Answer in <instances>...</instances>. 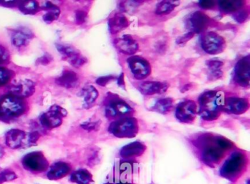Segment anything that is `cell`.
Returning a JSON list of instances; mask_svg holds the SVG:
<instances>
[{
    "mask_svg": "<svg viewBox=\"0 0 250 184\" xmlns=\"http://www.w3.org/2000/svg\"><path fill=\"white\" fill-rule=\"evenodd\" d=\"M225 94L223 92H206L199 98V114L206 121L217 119L225 106Z\"/></svg>",
    "mask_w": 250,
    "mask_h": 184,
    "instance_id": "cell-1",
    "label": "cell"
},
{
    "mask_svg": "<svg viewBox=\"0 0 250 184\" xmlns=\"http://www.w3.org/2000/svg\"><path fill=\"white\" fill-rule=\"evenodd\" d=\"M24 99L8 93L0 97V121L10 123L24 115L26 112Z\"/></svg>",
    "mask_w": 250,
    "mask_h": 184,
    "instance_id": "cell-2",
    "label": "cell"
},
{
    "mask_svg": "<svg viewBox=\"0 0 250 184\" xmlns=\"http://www.w3.org/2000/svg\"><path fill=\"white\" fill-rule=\"evenodd\" d=\"M245 154L235 152L232 153L220 169V175L230 181H235L241 176L247 166Z\"/></svg>",
    "mask_w": 250,
    "mask_h": 184,
    "instance_id": "cell-3",
    "label": "cell"
},
{
    "mask_svg": "<svg viewBox=\"0 0 250 184\" xmlns=\"http://www.w3.org/2000/svg\"><path fill=\"white\" fill-rule=\"evenodd\" d=\"M138 123L135 118H120L114 121L109 127V131L119 138H132L139 131Z\"/></svg>",
    "mask_w": 250,
    "mask_h": 184,
    "instance_id": "cell-4",
    "label": "cell"
},
{
    "mask_svg": "<svg viewBox=\"0 0 250 184\" xmlns=\"http://www.w3.org/2000/svg\"><path fill=\"white\" fill-rule=\"evenodd\" d=\"M21 164L24 169L36 174L46 172L49 166V162L41 151L27 153L22 158Z\"/></svg>",
    "mask_w": 250,
    "mask_h": 184,
    "instance_id": "cell-5",
    "label": "cell"
},
{
    "mask_svg": "<svg viewBox=\"0 0 250 184\" xmlns=\"http://www.w3.org/2000/svg\"><path fill=\"white\" fill-rule=\"evenodd\" d=\"M68 115L66 109L59 105L55 104L49 108L48 112L42 114L39 121L42 126L47 129L58 128L61 126L62 119Z\"/></svg>",
    "mask_w": 250,
    "mask_h": 184,
    "instance_id": "cell-6",
    "label": "cell"
},
{
    "mask_svg": "<svg viewBox=\"0 0 250 184\" xmlns=\"http://www.w3.org/2000/svg\"><path fill=\"white\" fill-rule=\"evenodd\" d=\"M55 46L58 52L62 55V59L68 61L74 68H80L87 63V58L72 45L59 43H56Z\"/></svg>",
    "mask_w": 250,
    "mask_h": 184,
    "instance_id": "cell-7",
    "label": "cell"
},
{
    "mask_svg": "<svg viewBox=\"0 0 250 184\" xmlns=\"http://www.w3.org/2000/svg\"><path fill=\"white\" fill-rule=\"evenodd\" d=\"M201 47L206 53L217 55L223 52L226 42L222 36L214 32H208L201 37Z\"/></svg>",
    "mask_w": 250,
    "mask_h": 184,
    "instance_id": "cell-8",
    "label": "cell"
},
{
    "mask_svg": "<svg viewBox=\"0 0 250 184\" xmlns=\"http://www.w3.org/2000/svg\"><path fill=\"white\" fill-rule=\"evenodd\" d=\"M133 109L124 100L118 98H111L106 103L105 112L108 118H126L132 113Z\"/></svg>",
    "mask_w": 250,
    "mask_h": 184,
    "instance_id": "cell-9",
    "label": "cell"
},
{
    "mask_svg": "<svg viewBox=\"0 0 250 184\" xmlns=\"http://www.w3.org/2000/svg\"><path fill=\"white\" fill-rule=\"evenodd\" d=\"M211 142H207L202 151V159L203 162L208 166L217 164L225 154V150L219 146L217 137Z\"/></svg>",
    "mask_w": 250,
    "mask_h": 184,
    "instance_id": "cell-10",
    "label": "cell"
},
{
    "mask_svg": "<svg viewBox=\"0 0 250 184\" xmlns=\"http://www.w3.org/2000/svg\"><path fill=\"white\" fill-rule=\"evenodd\" d=\"M128 67L134 78L143 80L148 77L151 72L150 63L144 58L139 56H133L128 58Z\"/></svg>",
    "mask_w": 250,
    "mask_h": 184,
    "instance_id": "cell-11",
    "label": "cell"
},
{
    "mask_svg": "<svg viewBox=\"0 0 250 184\" xmlns=\"http://www.w3.org/2000/svg\"><path fill=\"white\" fill-rule=\"evenodd\" d=\"M197 106L195 102L191 100L184 101L177 106L175 116L177 119L184 123H190L195 119Z\"/></svg>",
    "mask_w": 250,
    "mask_h": 184,
    "instance_id": "cell-12",
    "label": "cell"
},
{
    "mask_svg": "<svg viewBox=\"0 0 250 184\" xmlns=\"http://www.w3.org/2000/svg\"><path fill=\"white\" fill-rule=\"evenodd\" d=\"M11 43L17 49L28 46L30 41L34 39L35 34L30 29L25 27H20L10 31Z\"/></svg>",
    "mask_w": 250,
    "mask_h": 184,
    "instance_id": "cell-13",
    "label": "cell"
},
{
    "mask_svg": "<svg viewBox=\"0 0 250 184\" xmlns=\"http://www.w3.org/2000/svg\"><path fill=\"white\" fill-rule=\"evenodd\" d=\"M36 92V84L28 79L19 80L10 87V93L20 99H27L33 96Z\"/></svg>",
    "mask_w": 250,
    "mask_h": 184,
    "instance_id": "cell-14",
    "label": "cell"
},
{
    "mask_svg": "<svg viewBox=\"0 0 250 184\" xmlns=\"http://www.w3.org/2000/svg\"><path fill=\"white\" fill-rule=\"evenodd\" d=\"M235 80L242 87H247L250 84V61L247 56L240 60L235 68Z\"/></svg>",
    "mask_w": 250,
    "mask_h": 184,
    "instance_id": "cell-15",
    "label": "cell"
},
{
    "mask_svg": "<svg viewBox=\"0 0 250 184\" xmlns=\"http://www.w3.org/2000/svg\"><path fill=\"white\" fill-rule=\"evenodd\" d=\"M210 20L207 15L197 11L190 16L188 20V25L191 33H200L206 30L210 25Z\"/></svg>",
    "mask_w": 250,
    "mask_h": 184,
    "instance_id": "cell-16",
    "label": "cell"
},
{
    "mask_svg": "<svg viewBox=\"0 0 250 184\" xmlns=\"http://www.w3.org/2000/svg\"><path fill=\"white\" fill-rule=\"evenodd\" d=\"M115 46L119 52L125 55H134L139 49L138 43L129 35H124L115 39Z\"/></svg>",
    "mask_w": 250,
    "mask_h": 184,
    "instance_id": "cell-17",
    "label": "cell"
},
{
    "mask_svg": "<svg viewBox=\"0 0 250 184\" xmlns=\"http://www.w3.org/2000/svg\"><path fill=\"white\" fill-rule=\"evenodd\" d=\"M249 109V102L241 98L230 97L225 101L223 110L228 113L240 115Z\"/></svg>",
    "mask_w": 250,
    "mask_h": 184,
    "instance_id": "cell-18",
    "label": "cell"
},
{
    "mask_svg": "<svg viewBox=\"0 0 250 184\" xmlns=\"http://www.w3.org/2000/svg\"><path fill=\"white\" fill-rule=\"evenodd\" d=\"M26 137L27 134L25 131L14 128L8 131L5 134V144L9 148L16 150L24 146Z\"/></svg>",
    "mask_w": 250,
    "mask_h": 184,
    "instance_id": "cell-19",
    "label": "cell"
},
{
    "mask_svg": "<svg viewBox=\"0 0 250 184\" xmlns=\"http://www.w3.org/2000/svg\"><path fill=\"white\" fill-rule=\"evenodd\" d=\"M71 166L66 162H58L53 164L47 172V178L51 181H58L67 176L71 172Z\"/></svg>",
    "mask_w": 250,
    "mask_h": 184,
    "instance_id": "cell-20",
    "label": "cell"
},
{
    "mask_svg": "<svg viewBox=\"0 0 250 184\" xmlns=\"http://www.w3.org/2000/svg\"><path fill=\"white\" fill-rule=\"evenodd\" d=\"M167 83L161 82H145L139 86V90L143 95L153 96L156 94H162L167 90Z\"/></svg>",
    "mask_w": 250,
    "mask_h": 184,
    "instance_id": "cell-21",
    "label": "cell"
},
{
    "mask_svg": "<svg viewBox=\"0 0 250 184\" xmlns=\"http://www.w3.org/2000/svg\"><path fill=\"white\" fill-rule=\"evenodd\" d=\"M55 82L64 88L73 89L78 85L79 77L74 71L65 70L60 77L55 79Z\"/></svg>",
    "mask_w": 250,
    "mask_h": 184,
    "instance_id": "cell-22",
    "label": "cell"
},
{
    "mask_svg": "<svg viewBox=\"0 0 250 184\" xmlns=\"http://www.w3.org/2000/svg\"><path fill=\"white\" fill-rule=\"evenodd\" d=\"M146 145L143 143L140 142H134L124 146L120 151V154L124 159H132L143 155L146 151Z\"/></svg>",
    "mask_w": 250,
    "mask_h": 184,
    "instance_id": "cell-23",
    "label": "cell"
},
{
    "mask_svg": "<svg viewBox=\"0 0 250 184\" xmlns=\"http://www.w3.org/2000/svg\"><path fill=\"white\" fill-rule=\"evenodd\" d=\"M99 91L96 87L87 85L83 87L79 93L78 96L83 99V106L86 109L91 107L99 97Z\"/></svg>",
    "mask_w": 250,
    "mask_h": 184,
    "instance_id": "cell-24",
    "label": "cell"
},
{
    "mask_svg": "<svg viewBox=\"0 0 250 184\" xmlns=\"http://www.w3.org/2000/svg\"><path fill=\"white\" fill-rule=\"evenodd\" d=\"M128 20L125 16L121 14H115L112 18L109 19L108 21L109 30L112 34H117L119 32L122 31L124 29L128 27Z\"/></svg>",
    "mask_w": 250,
    "mask_h": 184,
    "instance_id": "cell-25",
    "label": "cell"
},
{
    "mask_svg": "<svg viewBox=\"0 0 250 184\" xmlns=\"http://www.w3.org/2000/svg\"><path fill=\"white\" fill-rule=\"evenodd\" d=\"M41 10L46 11L43 16V20L46 24H52L56 21L61 15V9L59 7L51 2H46L43 6L41 7Z\"/></svg>",
    "mask_w": 250,
    "mask_h": 184,
    "instance_id": "cell-26",
    "label": "cell"
},
{
    "mask_svg": "<svg viewBox=\"0 0 250 184\" xmlns=\"http://www.w3.org/2000/svg\"><path fill=\"white\" fill-rule=\"evenodd\" d=\"M70 180L76 184H95L93 175L85 169H78L73 172Z\"/></svg>",
    "mask_w": 250,
    "mask_h": 184,
    "instance_id": "cell-27",
    "label": "cell"
},
{
    "mask_svg": "<svg viewBox=\"0 0 250 184\" xmlns=\"http://www.w3.org/2000/svg\"><path fill=\"white\" fill-rule=\"evenodd\" d=\"M208 71V77L210 80H216L222 76V68L223 62L218 60H211L206 62Z\"/></svg>",
    "mask_w": 250,
    "mask_h": 184,
    "instance_id": "cell-28",
    "label": "cell"
},
{
    "mask_svg": "<svg viewBox=\"0 0 250 184\" xmlns=\"http://www.w3.org/2000/svg\"><path fill=\"white\" fill-rule=\"evenodd\" d=\"M17 7L26 15H35L41 11L40 5L36 1H19Z\"/></svg>",
    "mask_w": 250,
    "mask_h": 184,
    "instance_id": "cell-29",
    "label": "cell"
},
{
    "mask_svg": "<svg viewBox=\"0 0 250 184\" xmlns=\"http://www.w3.org/2000/svg\"><path fill=\"white\" fill-rule=\"evenodd\" d=\"M173 108V100L169 98L159 99L155 103L152 109L162 114H167L170 112Z\"/></svg>",
    "mask_w": 250,
    "mask_h": 184,
    "instance_id": "cell-30",
    "label": "cell"
},
{
    "mask_svg": "<svg viewBox=\"0 0 250 184\" xmlns=\"http://www.w3.org/2000/svg\"><path fill=\"white\" fill-rule=\"evenodd\" d=\"M178 4L179 3L178 2H173V1H162L156 5V14L159 15L170 14Z\"/></svg>",
    "mask_w": 250,
    "mask_h": 184,
    "instance_id": "cell-31",
    "label": "cell"
},
{
    "mask_svg": "<svg viewBox=\"0 0 250 184\" xmlns=\"http://www.w3.org/2000/svg\"><path fill=\"white\" fill-rule=\"evenodd\" d=\"M219 5L221 11L229 14L238 11L244 5V2L242 1H222L219 2Z\"/></svg>",
    "mask_w": 250,
    "mask_h": 184,
    "instance_id": "cell-32",
    "label": "cell"
},
{
    "mask_svg": "<svg viewBox=\"0 0 250 184\" xmlns=\"http://www.w3.org/2000/svg\"><path fill=\"white\" fill-rule=\"evenodd\" d=\"M14 72L5 67L0 66V87L8 84L14 77Z\"/></svg>",
    "mask_w": 250,
    "mask_h": 184,
    "instance_id": "cell-33",
    "label": "cell"
},
{
    "mask_svg": "<svg viewBox=\"0 0 250 184\" xmlns=\"http://www.w3.org/2000/svg\"><path fill=\"white\" fill-rule=\"evenodd\" d=\"M17 178H18V176L13 170L5 169V170L0 172V184L14 181Z\"/></svg>",
    "mask_w": 250,
    "mask_h": 184,
    "instance_id": "cell-34",
    "label": "cell"
},
{
    "mask_svg": "<svg viewBox=\"0 0 250 184\" xmlns=\"http://www.w3.org/2000/svg\"><path fill=\"white\" fill-rule=\"evenodd\" d=\"M11 61V53L5 46L0 44V65H5Z\"/></svg>",
    "mask_w": 250,
    "mask_h": 184,
    "instance_id": "cell-35",
    "label": "cell"
},
{
    "mask_svg": "<svg viewBox=\"0 0 250 184\" xmlns=\"http://www.w3.org/2000/svg\"><path fill=\"white\" fill-rule=\"evenodd\" d=\"M87 14L83 10H78L75 13L76 23L79 25L84 24L87 21Z\"/></svg>",
    "mask_w": 250,
    "mask_h": 184,
    "instance_id": "cell-36",
    "label": "cell"
},
{
    "mask_svg": "<svg viewBox=\"0 0 250 184\" xmlns=\"http://www.w3.org/2000/svg\"><path fill=\"white\" fill-rule=\"evenodd\" d=\"M100 126V122H84L81 124V127L83 129L87 131H97Z\"/></svg>",
    "mask_w": 250,
    "mask_h": 184,
    "instance_id": "cell-37",
    "label": "cell"
},
{
    "mask_svg": "<svg viewBox=\"0 0 250 184\" xmlns=\"http://www.w3.org/2000/svg\"><path fill=\"white\" fill-rule=\"evenodd\" d=\"M41 137L40 133L38 131H32L30 134L27 135V143L28 145H33L36 144V143L39 141V138Z\"/></svg>",
    "mask_w": 250,
    "mask_h": 184,
    "instance_id": "cell-38",
    "label": "cell"
},
{
    "mask_svg": "<svg viewBox=\"0 0 250 184\" xmlns=\"http://www.w3.org/2000/svg\"><path fill=\"white\" fill-rule=\"evenodd\" d=\"M53 61V58L49 53H45L37 60V65H47Z\"/></svg>",
    "mask_w": 250,
    "mask_h": 184,
    "instance_id": "cell-39",
    "label": "cell"
},
{
    "mask_svg": "<svg viewBox=\"0 0 250 184\" xmlns=\"http://www.w3.org/2000/svg\"><path fill=\"white\" fill-rule=\"evenodd\" d=\"M132 164L129 162H124L122 163L120 166V173L123 175H128L132 172L133 166Z\"/></svg>",
    "mask_w": 250,
    "mask_h": 184,
    "instance_id": "cell-40",
    "label": "cell"
},
{
    "mask_svg": "<svg viewBox=\"0 0 250 184\" xmlns=\"http://www.w3.org/2000/svg\"><path fill=\"white\" fill-rule=\"evenodd\" d=\"M115 79L112 76H106V77H99L96 80V83L102 87H104L106 84H109L111 81Z\"/></svg>",
    "mask_w": 250,
    "mask_h": 184,
    "instance_id": "cell-41",
    "label": "cell"
},
{
    "mask_svg": "<svg viewBox=\"0 0 250 184\" xmlns=\"http://www.w3.org/2000/svg\"><path fill=\"white\" fill-rule=\"evenodd\" d=\"M194 35V33H191V32H188V33H187V34L184 35V36L178 38L176 41L177 43H178V44L181 45L183 44V43H187V42L190 39H192Z\"/></svg>",
    "mask_w": 250,
    "mask_h": 184,
    "instance_id": "cell-42",
    "label": "cell"
},
{
    "mask_svg": "<svg viewBox=\"0 0 250 184\" xmlns=\"http://www.w3.org/2000/svg\"><path fill=\"white\" fill-rule=\"evenodd\" d=\"M19 1H0V5L5 8H15L18 6Z\"/></svg>",
    "mask_w": 250,
    "mask_h": 184,
    "instance_id": "cell-43",
    "label": "cell"
},
{
    "mask_svg": "<svg viewBox=\"0 0 250 184\" xmlns=\"http://www.w3.org/2000/svg\"><path fill=\"white\" fill-rule=\"evenodd\" d=\"M199 5L204 9H211L215 6V2L213 1H201L199 2Z\"/></svg>",
    "mask_w": 250,
    "mask_h": 184,
    "instance_id": "cell-44",
    "label": "cell"
},
{
    "mask_svg": "<svg viewBox=\"0 0 250 184\" xmlns=\"http://www.w3.org/2000/svg\"><path fill=\"white\" fill-rule=\"evenodd\" d=\"M247 13L246 11H241V12L237 13L235 15V19L238 22H242L246 19L247 18Z\"/></svg>",
    "mask_w": 250,
    "mask_h": 184,
    "instance_id": "cell-45",
    "label": "cell"
},
{
    "mask_svg": "<svg viewBox=\"0 0 250 184\" xmlns=\"http://www.w3.org/2000/svg\"><path fill=\"white\" fill-rule=\"evenodd\" d=\"M105 184H132L131 183L127 181H114V182L106 183Z\"/></svg>",
    "mask_w": 250,
    "mask_h": 184,
    "instance_id": "cell-46",
    "label": "cell"
},
{
    "mask_svg": "<svg viewBox=\"0 0 250 184\" xmlns=\"http://www.w3.org/2000/svg\"><path fill=\"white\" fill-rule=\"evenodd\" d=\"M118 84H120V86L125 85V84H124V74H122V75L120 76L119 78H118Z\"/></svg>",
    "mask_w": 250,
    "mask_h": 184,
    "instance_id": "cell-47",
    "label": "cell"
},
{
    "mask_svg": "<svg viewBox=\"0 0 250 184\" xmlns=\"http://www.w3.org/2000/svg\"><path fill=\"white\" fill-rule=\"evenodd\" d=\"M5 153V148H4L3 146H2V144H0V159H2Z\"/></svg>",
    "mask_w": 250,
    "mask_h": 184,
    "instance_id": "cell-48",
    "label": "cell"
},
{
    "mask_svg": "<svg viewBox=\"0 0 250 184\" xmlns=\"http://www.w3.org/2000/svg\"><path fill=\"white\" fill-rule=\"evenodd\" d=\"M247 184H249V181H247Z\"/></svg>",
    "mask_w": 250,
    "mask_h": 184,
    "instance_id": "cell-49",
    "label": "cell"
}]
</instances>
